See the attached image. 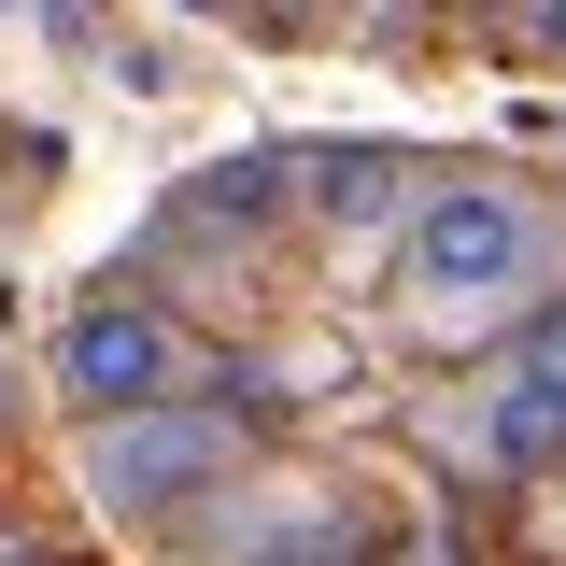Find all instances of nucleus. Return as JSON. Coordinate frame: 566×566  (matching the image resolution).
Wrapping results in <instances>:
<instances>
[{
  "mask_svg": "<svg viewBox=\"0 0 566 566\" xmlns=\"http://www.w3.org/2000/svg\"><path fill=\"white\" fill-rule=\"evenodd\" d=\"M397 270H411V326H439V340L524 326V297H538V212H524V185H424Z\"/></svg>",
  "mask_w": 566,
  "mask_h": 566,
  "instance_id": "f257e3e1",
  "label": "nucleus"
},
{
  "mask_svg": "<svg viewBox=\"0 0 566 566\" xmlns=\"http://www.w3.org/2000/svg\"><path fill=\"white\" fill-rule=\"evenodd\" d=\"M227 482H241V424L199 411V397H156V411L85 424V495L128 510V524H199Z\"/></svg>",
  "mask_w": 566,
  "mask_h": 566,
  "instance_id": "f03ea898",
  "label": "nucleus"
},
{
  "mask_svg": "<svg viewBox=\"0 0 566 566\" xmlns=\"http://www.w3.org/2000/svg\"><path fill=\"white\" fill-rule=\"evenodd\" d=\"M57 397H71L85 424L185 397V340H170V312H156V297H85V312L57 326Z\"/></svg>",
  "mask_w": 566,
  "mask_h": 566,
  "instance_id": "7ed1b4c3",
  "label": "nucleus"
},
{
  "mask_svg": "<svg viewBox=\"0 0 566 566\" xmlns=\"http://www.w3.org/2000/svg\"><path fill=\"white\" fill-rule=\"evenodd\" d=\"M482 453H495V468H553V453H566V297H538V312L495 340Z\"/></svg>",
  "mask_w": 566,
  "mask_h": 566,
  "instance_id": "20e7f679",
  "label": "nucleus"
},
{
  "mask_svg": "<svg viewBox=\"0 0 566 566\" xmlns=\"http://www.w3.org/2000/svg\"><path fill=\"white\" fill-rule=\"evenodd\" d=\"M297 199L326 227H382V212H411V156L397 142H312L297 156Z\"/></svg>",
  "mask_w": 566,
  "mask_h": 566,
  "instance_id": "39448f33",
  "label": "nucleus"
},
{
  "mask_svg": "<svg viewBox=\"0 0 566 566\" xmlns=\"http://www.w3.org/2000/svg\"><path fill=\"white\" fill-rule=\"evenodd\" d=\"M241 566H368V510L354 495H283V524H255Z\"/></svg>",
  "mask_w": 566,
  "mask_h": 566,
  "instance_id": "423d86ee",
  "label": "nucleus"
},
{
  "mask_svg": "<svg viewBox=\"0 0 566 566\" xmlns=\"http://www.w3.org/2000/svg\"><path fill=\"white\" fill-rule=\"evenodd\" d=\"M538 57H566V0H538Z\"/></svg>",
  "mask_w": 566,
  "mask_h": 566,
  "instance_id": "0eeeda50",
  "label": "nucleus"
},
{
  "mask_svg": "<svg viewBox=\"0 0 566 566\" xmlns=\"http://www.w3.org/2000/svg\"><path fill=\"white\" fill-rule=\"evenodd\" d=\"M0 566H57V553H43V538H0Z\"/></svg>",
  "mask_w": 566,
  "mask_h": 566,
  "instance_id": "6e6552de",
  "label": "nucleus"
},
{
  "mask_svg": "<svg viewBox=\"0 0 566 566\" xmlns=\"http://www.w3.org/2000/svg\"><path fill=\"white\" fill-rule=\"evenodd\" d=\"M0 14H14V0H0Z\"/></svg>",
  "mask_w": 566,
  "mask_h": 566,
  "instance_id": "1a4fd4ad",
  "label": "nucleus"
}]
</instances>
